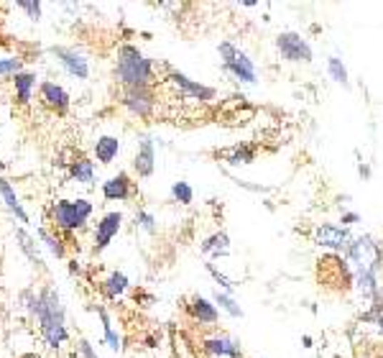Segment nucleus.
Wrapping results in <instances>:
<instances>
[{"mask_svg": "<svg viewBox=\"0 0 383 358\" xmlns=\"http://www.w3.org/2000/svg\"><path fill=\"white\" fill-rule=\"evenodd\" d=\"M123 105L131 116L136 118H151L153 108H156V100H153L151 87H128L123 92Z\"/></svg>", "mask_w": 383, "mask_h": 358, "instance_id": "1a4fd4ad", "label": "nucleus"}, {"mask_svg": "<svg viewBox=\"0 0 383 358\" xmlns=\"http://www.w3.org/2000/svg\"><path fill=\"white\" fill-rule=\"evenodd\" d=\"M342 256H345L347 264L353 267V274H376V277H381L383 246L376 236H371V233L355 236Z\"/></svg>", "mask_w": 383, "mask_h": 358, "instance_id": "7ed1b4c3", "label": "nucleus"}, {"mask_svg": "<svg viewBox=\"0 0 383 358\" xmlns=\"http://www.w3.org/2000/svg\"><path fill=\"white\" fill-rule=\"evenodd\" d=\"M218 54H220V59H223V69H225L235 82H243V85H255V82H258L255 61L245 54L243 49H238L233 41H220Z\"/></svg>", "mask_w": 383, "mask_h": 358, "instance_id": "39448f33", "label": "nucleus"}, {"mask_svg": "<svg viewBox=\"0 0 383 358\" xmlns=\"http://www.w3.org/2000/svg\"><path fill=\"white\" fill-rule=\"evenodd\" d=\"M312 243H315L317 249H325L330 254H345L350 241H353V231L345 228L340 223H317L310 233Z\"/></svg>", "mask_w": 383, "mask_h": 358, "instance_id": "0eeeda50", "label": "nucleus"}, {"mask_svg": "<svg viewBox=\"0 0 383 358\" xmlns=\"http://www.w3.org/2000/svg\"><path fill=\"white\" fill-rule=\"evenodd\" d=\"M340 223L345 225V228H353L355 223H360V215H358V213H353V210H347V213H342Z\"/></svg>", "mask_w": 383, "mask_h": 358, "instance_id": "c9c22d12", "label": "nucleus"}, {"mask_svg": "<svg viewBox=\"0 0 383 358\" xmlns=\"http://www.w3.org/2000/svg\"><path fill=\"white\" fill-rule=\"evenodd\" d=\"M358 174H360V179H363V182H368V179H371V166L365 164V161H358Z\"/></svg>", "mask_w": 383, "mask_h": 358, "instance_id": "4c0bfd02", "label": "nucleus"}, {"mask_svg": "<svg viewBox=\"0 0 383 358\" xmlns=\"http://www.w3.org/2000/svg\"><path fill=\"white\" fill-rule=\"evenodd\" d=\"M274 44H276V49H279V54L284 56L286 61H292V64H310L312 56H315L310 41H307L299 31H281Z\"/></svg>", "mask_w": 383, "mask_h": 358, "instance_id": "6e6552de", "label": "nucleus"}, {"mask_svg": "<svg viewBox=\"0 0 383 358\" xmlns=\"http://www.w3.org/2000/svg\"><path fill=\"white\" fill-rule=\"evenodd\" d=\"M187 312L197 325H207V328H210V325H218V320H220L218 304H213L207 297H202V294H192V297H189Z\"/></svg>", "mask_w": 383, "mask_h": 358, "instance_id": "ddd939ff", "label": "nucleus"}, {"mask_svg": "<svg viewBox=\"0 0 383 358\" xmlns=\"http://www.w3.org/2000/svg\"><path fill=\"white\" fill-rule=\"evenodd\" d=\"M13 85H16V97H19L21 105H29L31 103V90L36 85V74L31 72H19L13 77Z\"/></svg>", "mask_w": 383, "mask_h": 358, "instance_id": "b1692460", "label": "nucleus"}, {"mask_svg": "<svg viewBox=\"0 0 383 358\" xmlns=\"http://www.w3.org/2000/svg\"><path fill=\"white\" fill-rule=\"evenodd\" d=\"M16 241H19V246H21V251H24L26 256H29V262H34V264H39L41 267V254H39V246H36V241L29 236V233L24 231V228H16Z\"/></svg>", "mask_w": 383, "mask_h": 358, "instance_id": "bb28decb", "label": "nucleus"}, {"mask_svg": "<svg viewBox=\"0 0 383 358\" xmlns=\"http://www.w3.org/2000/svg\"><path fill=\"white\" fill-rule=\"evenodd\" d=\"M92 202L90 200H59L51 207V220L61 231H82L92 215Z\"/></svg>", "mask_w": 383, "mask_h": 358, "instance_id": "423d86ee", "label": "nucleus"}, {"mask_svg": "<svg viewBox=\"0 0 383 358\" xmlns=\"http://www.w3.org/2000/svg\"><path fill=\"white\" fill-rule=\"evenodd\" d=\"M21 11H26L31 16V21H39L41 19V3H19Z\"/></svg>", "mask_w": 383, "mask_h": 358, "instance_id": "72a5a7b5", "label": "nucleus"}, {"mask_svg": "<svg viewBox=\"0 0 383 358\" xmlns=\"http://www.w3.org/2000/svg\"><path fill=\"white\" fill-rule=\"evenodd\" d=\"M337 358H340V356H337Z\"/></svg>", "mask_w": 383, "mask_h": 358, "instance_id": "a19ab883", "label": "nucleus"}, {"mask_svg": "<svg viewBox=\"0 0 383 358\" xmlns=\"http://www.w3.org/2000/svg\"><path fill=\"white\" fill-rule=\"evenodd\" d=\"M233 182H235L238 187L248 189V192H258V194H266V192H271V187H263V184H250V182H245V179H233Z\"/></svg>", "mask_w": 383, "mask_h": 358, "instance_id": "f704fd0d", "label": "nucleus"}, {"mask_svg": "<svg viewBox=\"0 0 383 358\" xmlns=\"http://www.w3.org/2000/svg\"><path fill=\"white\" fill-rule=\"evenodd\" d=\"M133 169L138 176H151L153 169H156V149H153V139L151 136H141L138 141V151H136L133 159Z\"/></svg>", "mask_w": 383, "mask_h": 358, "instance_id": "dca6fc26", "label": "nucleus"}, {"mask_svg": "<svg viewBox=\"0 0 383 358\" xmlns=\"http://www.w3.org/2000/svg\"><path fill=\"white\" fill-rule=\"evenodd\" d=\"M205 269H207V274L213 277V282H215V284L220 287V292H225V294H235L238 284L230 279V277H225V274L220 272V269L215 267V264H205Z\"/></svg>", "mask_w": 383, "mask_h": 358, "instance_id": "c85d7f7f", "label": "nucleus"}, {"mask_svg": "<svg viewBox=\"0 0 383 358\" xmlns=\"http://www.w3.org/2000/svg\"><path fill=\"white\" fill-rule=\"evenodd\" d=\"M200 251L210 259H225V256L233 254L230 246V236L225 231H215L213 236H207L205 241L200 243Z\"/></svg>", "mask_w": 383, "mask_h": 358, "instance_id": "a211bd4d", "label": "nucleus"}, {"mask_svg": "<svg viewBox=\"0 0 383 358\" xmlns=\"http://www.w3.org/2000/svg\"><path fill=\"white\" fill-rule=\"evenodd\" d=\"M69 176H72L74 182L92 184V182H95V164H92L87 156L77 154V156L69 161Z\"/></svg>", "mask_w": 383, "mask_h": 358, "instance_id": "aec40b11", "label": "nucleus"}, {"mask_svg": "<svg viewBox=\"0 0 383 358\" xmlns=\"http://www.w3.org/2000/svg\"><path fill=\"white\" fill-rule=\"evenodd\" d=\"M39 92H41V103L46 105V108L56 110V113H67L69 95H67V90H64V87H59L56 82H41Z\"/></svg>", "mask_w": 383, "mask_h": 358, "instance_id": "f3484780", "label": "nucleus"}, {"mask_svg": "<svg viewBox=\"0 0 383 358\" xmlns=\"http://www.w3.org/2000/svg\"><path fill=\"white\" fill-rule=\"evenodd\" d=\"M136 192L133 182H131V176L128 171H118L116 176H110L108 182L103 184V197L108 202H123V200H131Z\"/></svg>", "mask_w": 383, "mask_h": 358, "instance_id": "4468645a", "label": "nucleus"}, {"mask_svg": "<svg viewBox=\"0 0 383 358\" xmlns=\"http://www.w3.org/2000/svg\"><path fill=\"white\" fill-rule=\"evenodd\" d=\"M79 353H82V358H98V353L92 351V346L87 340H79Z\"/></svg>", "mask_w": 383, "mask_h": 358, "instance_id": "e433bc0d", "label": "nucleus"}, {"mask_svg": "<svg viewBox=\"0 0 383 358\" xmlns=\"http://www.w3.org/2000/svg\"><path fill=\"white\" fill-rule=\"evenodd\" d=\"M136 228H141V231L146 233H156V218L148 210H138L136 213Z\"/></svg>", "mask_w": 383, "mask_h": 358, "instance_id": "7c9ffc66", "label": "nucleus"}, {"mask_svg": "<svg viewBox=\"0 0 383 358\" xmlns=\"http://www.w3.org/2000/svg\"><path fill=\"white\" fill-rule=\"evenodd\" d=\"M202 346H205V351L210 353V356H218V358H245L243 346H240L235 338H230V335H213V338H207Z\"/></svg>", "mask_w": 383, "mask_h": 358, "instance_id": "2eb2a0df", "label": "nucleus"}, {"mask_svg": "<svg viewBox=\"0 0 383 358\" xmlns=\"http://www.w3.org/2000/svg\"><path fill=\"white\" fill-rule=\"evenodd\" d=\"M123 228V213H118V210H113V213L103 215V220L98 223V228H95V254H100V251H105L113 243V238L121 233Z\"/></svg>", "mask_w": 383, "mask_h": 358, "instance_id": "9b49d317", "label": "nucleus"}, {"mask_svg": "<svg viewBox=\"0 0 383 358\" xmlns=\"http://www.w3.org/2000/svg\"><path fill=\"white\" fill-rule=\"evenodd\" d=\"M156 64L153 59H148L138 46L133 44H123L118 49V59H116V79L123 87H151V82L156 79L153 74Z\"/></svg>", "mask_w": 383, "mask_h": 358, "instance_id": "f257e3e1", "label": "nucleus"}, {"mask_svg": "<svg viewBox=\"0 0 383 358\" xmlns=\"http://www.w3.org/2000/svg\"><path fill=\"white\" fill-rule=\"evenodd\" d=\"M98 315L100 320H103V330H105V343H108L110 351H116L121 353L123 351V338L116 333V328H113V322H110V315L103 310V307H98Z\"/></svg>", "mask_w": 383, "mask_h": 358, "instance_id": "a878e982", "label": "nucleus"}, {"mask_svg": "<svg viewBox=\"0 0 383 358\" xmlns=\"http://www.w3.org/2000/svg\"><path fill=\"white\" fill-rule=\"evenodd\" d=\"M39 236L44 238V243L49 246V251L56 256V259H64V246H61V241H59V238H54L49 231H39Z\"/></svg>", "mask_w": 383, "mask_h": 358, "instance_id": "2f4dec72", "label": "nucleus"}, {"mask_svg": "<svg viewBox=\"0 0 383 358\" xmlns=\"http://www.w3.org/2000/svg\"><path fill=\"white\" fill-rule=\"evenodd\" d=\"M51 54L59 59V64L67 69L72 77L77 79H87L90 77V64L82 54H79L77 49H67V46H51Z\"/></svg>", "mask_w": 383, "mask_h": 358, "instance_id": "f8f14e48", "label": "nucleus"}, {"mask_svg": "<svg viewBox=\"0 0 383 358\" xmlns=\"http://www.w3.org/2000/svg\"><path fill=\"white\" fill-rule=\"evenodd\" d=\"M0 197L6 200L8 210H11V213L16 215L21 223H29V215H26V210L21 207V202H19V197H16V192H13V187L6 182V179H3V176H0Z\"/></svg>", "mask_w": 383, "mask_h": 358, "instance_id": "5701e85b", "label": "nucleus"}, {"mask_svg": "<svg viewBox=\"0 0 383 358\" xmlns=\"http://www.w3.org/2000/svg\"><path fill=\"white\" fill-rule=\"evenodd\" d=\"M36 317H39V325H41L44 340H46L51 348H59L61 343L69 338L67 325H64V304H61L59 292H56L54 287L41 289Z\"/></svg>", "mask_w": 383, "mask_h": 358, "instance_id": "f03ea898", "label": "nucleus"}, {"mask_svg": "<svg viewBox=\"0 0 383 358\" xmlns=\"http://www.w3.org/2000/svg\"><path fill=\"white\" fill-rule=\"evenodd\" d=\"M128 284H131V282H128L126 274H123V272H113L108 279L103 282V287H100V289H103V294L108 299H118L123 292L128 289Z\"/></svg>", "mask_w": 383, "mask_h": 358, "instance_id": "4be33fe9", "label": "nucleus"}, {"mask_svg": "<svg viewBox=\"0 0 383 358\" xmlns=\"http://www.w3.org/2000/svg\"><path fill=\"white\" fill-rule=\"evenodd\" d=\"M223 159H225L228 166H248L255 161V146L240 141V144L230 146L228 151H223Z\"/></svg>", "mask_w": 383, "mask_h": 358, "instance_id": "6ab92c4d", "label": "nucleus"}, {"mask_svg": "<svg viewBox=\"0 0 383 358\" xmlns=\"http://www.w3.org/2000/svg\"><path fill=\"white\" fill-rule=\"evenodd\" d=\"M302 343H305V348H312V338H310V335H305V338H302Z\"/></svg>", "mask_w": 383, "mask_h": 358, "instance_id": "58836bf2", "label": "nucleus"}, {"mask_svg": "<svg viewBox=\"0 0 383 358\" xmlns=\"http://www.w3.org/2000/svg\"><path fill=\"white\" fill-rule=\"evenodd\" d=\"M317 279H320V287H325L330 292H347L353 289L355 274L345 256L327 254L317 262Z\"/></svg>", "mask_w": 383, "mask_h": 358, "instance_id": "20e7f679", "label": "nucleus"}, {"mask_svg": "<svg viewBox=\"0 0 383 358\" xmlns=\"http://www.w3.org/2000/svg\"><path fill=\"white\" fill-rule=\"evenodd\" d=\"M215 304H218V310L228 312L233 320H240V317H245L243 307L235 302V297H233V294H225V292L215 289Z\"/></svg>", "mask_w": 383, "mask_h": 358, "instance_id": "393cba45", "label": "nucleus"}, {"mask_svg": "<svg viewBox=\"0 0 383 358\" xmlns=\"http://www.w3.org/2000/svg\"><path fill=\"white\" fill-rule=\"evenodd\" d=\"M121 154V141L116 136H100L95 141V156H98L100 164H113Z\"/></svg>", "mask_w": 383, "mask_h": 358, "instance_id": "412c9836", "label": "nucleus"}, {"mask_svg": "<svg viewBox=\"0 0 383 358\" xmlns=\"http://www.w3.org/2000/svg\"><path fill=\"white\" fill-rule=\"evenodd\" d=\"M21 72V59L16 56H6V59H0V77H8V74H16Z\"/></svg>", "mask_w": 383, "mask_h": 358, "instance_id": "473e14b6", "label": "nucleus"}, {"mask_svg": "<svg viewBox=\"0 0 383 358\" xmlns=\"http://www.w3.org/2000/svg\"><path fill=\"white\" fill-rule=\"evenodd\" d=\"M171 197H174V202H179V205H192V202H195V189H192L189 182L179 179V182L171 184Z\"/></svg>", "mask_w": 383, "mask_h": 358, "instance_id": "c756f323", "label": "nucleus"}, {"mask_svg": "<svg viewBox=\"0 0 383 358\" xmlns=\"http://www.w3.org/2000/svg\"><path fill=\"white\" fill-rule=\"evenodd\" d=\"M169 82L174 87H177L179 92H184L187 97H192V100H202V103H213L215 97H218V90L215 87H207V85H200V82H195L192 77H187V74L177 72V69H169Z\"/></svg>", "mask_w": 383, "mask_h": 358, "instance_id": "9d476101", "label": "nucleus"}, {"mask_svg": "<svg viewBox=\"0 0 383 358\" xmlns=\"http://www.w3.org/2000/svg\"><path fill=\"white\" fill-rule=\"evenodd\" d=\"M327 72L337 85H342L345 90L350 87V74H347V67L342 64L340 56H327Z\"/></svg>", "mask_w": 383, "mask_h": 358, "instance_id": "cd10ccee", "label": "nucleus"}, {"mask_svg": "<svg viewBox=\"0 0 383 358\" xmlns=\"http://www.w3.org/2000/svg\"><path fill=\"white\" fill-rule=\"evenodd\" d=\"M360 358H363V356H360Z\"/></svg>", "mask_w": 383, "mask_h": 358, "instance_id": "ea45409f", "label": "nucleus"}]
</instances>
